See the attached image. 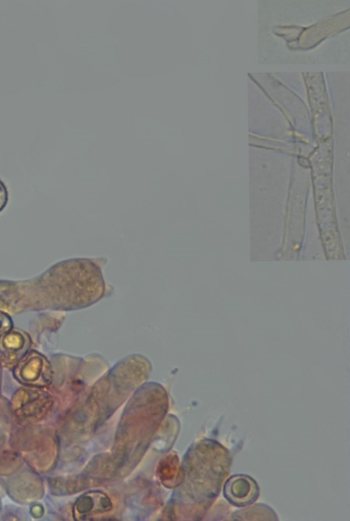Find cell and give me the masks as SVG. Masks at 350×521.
<instances>
[{"instance_id":"cell-1","label":"cell","mask_w":350,"mask_h":521,"mask_svg":"<svg viewBox=\"0 0 350 521\" xmlns=\"http://www.w3.org/2000/svg\"><path fill=\"white\" fill-rule=\"evenodd\" d=\"M49 408V402L46 398L37 396L16 398L12 405L15 416L24 421L38 420L46 414Z\"/></svg>"},{"instance_id":"cell-2","label":"cell","mask_w":350,"mask_h":521,"mask_svg":"<svg viewBox=\"0 0 350 521\" xmlns=\"http://www.w3.org/2000/svg\"><path fill=\"white\" fill-rule=\"evenodd\" d=\"M252 483L243 476H233L225 486L226 497L235 505L250 503L252 500Z\"/></svg>"},{"instance_id":"cell-3","label":"cell","mask_w":350,"mask_h":521,"mask_svg":"<svg viewBox=\"0 0 350 521\" xmlns=\"http://www.w3.org/2000/svg\"><path fill=\"white\" fill-rule=\"evenodd\" d=\"M27 366H24L19 372V377H21L23 382L27 383L44 385L46 384L49 379L42 376L46 375V371H43V366L41 362L38 363L36 361L34 363H29Z\"/></svg>"},{"instance_id":"cell-4","label":"cell","mask_w":350,"mask_h":521,"mask_svg":"<svg viewBox=\"0 0 350 521\" xmlns=\"http://www.w3.org/2000/svg\"><path fill=\"white\" fill-rule=\"evenodd\" d=\"M8 201V192L7 188L0 180V212L5 207Z\"/></svg>"},{"instance_id":"cell-5","label":"cell","mask_w":350,"mask_h":521,"mask_svg":"<svg viewBox=\"0 0 350 521\" xmlns=\"http://www.w3.org/2000/svg\"><path fill=\"white\" fill-rule=\"evenodd\" d=\"M5 316L0 314V333L2 332L5 328Z\"/></svg>"}]
</instances>
